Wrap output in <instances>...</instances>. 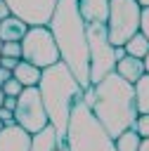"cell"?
I'll list each match as a JSON object with an SVG mask.
<instances>
[{
  "label": "cell",
  "mask_w": 149,
  "mask_h": 151,
  "mask_svg": "<svg viewBox=\"0 0 149 151\" xmlns=\"http://www.w3.org/2000/svg\"><path fill=\"white\" fill-rule=\"evenodd\" d=\"M78 9H80V17L85 19V24H90V21L106 24L109 0H78Z\"/></svg>",
  "instance_id": "7c38bea8"
},
{
  "label": "cell",
  "mask_w": 149,
  "mask_h": 151,
  "mask_svg": "<svg viewBox=\"0 0 149 151\" xmlns=\"http://www.w3.org/2000/svg\"><path fill=\"white\" fill-rule=\"evenodd\" d=\"M137 151H149V137H142V142H140V149Z\"/></svg>",
  "instance_id": "83f0119b"
},
{
  "label": "cell",
  "mask_w": 149,
  "mask_h": 151,
  "mask_svg": "<svg viewBox=\"0 0 149 151\" xmlns=\"http://www.w3.org/2000/svg\"><path fill=\"white\" fill-rule=\"evenodd\" d=\"M40 73H43V68H38L35 64H31V61H26V59H19V64L12 68V76H14L24 87H35V85L40 83Z\"/></svg>",
  "instance_id": "9a60e30c"
},
{
  "label": "cell",
  "mask_w": 149,
  "mask_h": 151,
  "mask_svg": "<svg viewBox=\"0 0 149 151\" xmlns=\"http://www.w3.org/2000/svg\"><path fill=\"white\" fill-rule=\"evenodd\" d=\"M140 142H142V137H140L132 127H128V130H123L118 137H114L116 151H137V149H140Z\"/></svg>",
  "instance_id": "e0dca14e"
},
{
  "label": "cell",
  "mask_w": 149,
  "mask_h": 151,
  "mask_svg": "<svg viewBox=\"0 0 149 151\" xmlns=\"http://www.w3.org/2000/svg\"><path fill=\"white\" fill-rule=\"evenodd\" d=\"M47 28L54 35L59 59L71 68V73L83 87H90L88 33H85V19L80 17V9H78V0H57L54 14Z\"/></svg>",
  "instance_id": "7a4b0ae2"
},
{
  "label": "cell",
  "mask_w": 149,
  "mask_h": 151,
  "mask_svg": "<svg viewBox=\"0 0 149 151\" xmlns=\"http://www.w3.org/2000/svg\"><path fill=\"white\" fill-rule=\"evenodd\" d=\"M21 59L35 64L38 68H47L59 61V50L47 26H28L21 38Z\"/></svg>",
  "instance_id": "52a82bcc"
},
{
  "label": "cell",
  "mask_w": 149,
  "mask_h": 151,
  "mask_svg": "<svg viewBox=\"0 0 149 151\" xmlns=\"http://www.w3.org/2000/svg\"><path fill=\"white\" fill-rule=\"evenodd\" d=\"M137 5L140 7H149V0H137Z\"/></svg>",
  "instance_id": "4dcf8cb0"
},
{
  "label": "cell",
  "mask_w": 149,
  "mask_h": 151,
  "mask_svg": "<svg viewBox=\"0 0 149 151\" xmlns=\"http://www.w3.org/2000/svg\"><path fill=\"white\" fill-rule=\"evenodd\" d=\"M31 149V132L21 125L12 123L0 130V151H28Z\"/></svg>",
  "instance_id": "30bf717a"
},
{
  "label": "cell",
  "mask_w": 149,
  "mask_h": 151,
  "mask_svg": "<svg viewBox=\"0 0 149 151\" xmlns=\"http://www.w3.org/2000/svg\"><path fill=\"white\" fill-rule=\"evenodd\" d=\"M57 151H69V146H66V144H64V142H61V144H59V146H57Z\"/></svg>",
  "instance_id": "1f68e13d"
},
{
  "label": "cell",
  "mask_w": 149,
  "mask_h": 151,
  "mask_svg": "<svg viewBox=\"0 0 149 151\" xmlns=\"http://www.w3.org/2000/svg\"><path fill=\"white\" fill-rule=\"evenodd\" d=\"M2 127H5V123H2V120H0V130H2Z\"/></svg>",
  "instance_id": "836d02e7"
},
{
  "label": "cell",
  "mask_w": 149,
  "mask_h": 151,
  "mask_svg": "<svg viewBox=\"0 0 149 151\" xmlns=\"http://www.w3.org/2000/svg\"><path fill=\"white\" fill-rule=\"evenodd\" d=\"M132 130L140 137H149V113H140L137 120H135V125H132Z\"/></svg>",
  "instance_id": "d6986e66"
},
{
  "label": "cell",
  "mask_w": 149,
  "mask_h": 151,
  "mask_svg": "<svg viewBox=\"0 0 149 151\" xmlns=\"http://www.w3.org/2000/svg\"><path fill=\"white\" fill-rule=\"evenodd\" d=\"M0 54H2V40H0Z\"/></svg>",
  "instance_id": "e575fe53"
},
{
  "label": "cell",
  "mask_w": 149,
  "mask_h": 151,
  "mask_svg": "<svg viewBox=\"0 0 149 151\" xmlns=\"http://www.w3.org/2000/svg\"><path fill=\"white\" fill-rule=\"evenodd\" d=\"M9 78H12V71H9V68H2V66H0V87H2V85H5V83H7Z\"/></svg>",
  "instance_id": "d4e9b609"
},
{
  "label": "cell",
  "mask_w": 149,
  "mask_h": 151,
  "mask_svg": "<svg viewBox=\"0 0 149 151\" xmlns=\"http://www.w3.org/2000/svg\"><path fill=\"white\" fill-rule=\"evenodd\" d=\"M116 73L123 78V80H128V83H137L142 76H144V61L142 59H137V57H130V54H125L123 59H118L116 61Z\"/></svg>",
  "instance_id": "4fadbf2b"
},
{
  "label": "cell",
  "mask_w": 149,
  "mask_h": 151,
  "mask_svg": "<svg viewBox=\"0 0 149 151\" xmlns=\"http://www.w3.org/2000/svg\"><path fill=\"white\" fill-rule=\"evenodd\" d=\"M0 57L21 59V42H2V54Z\"/></svg>",
  "instance_id": "44dd1931"
},
{
  "label": "cell",
  "mask_w": 149,
  "mask_h": 151,
  "mask_svg": "<svg viewBox=\"0 0 149 151\" xmlns=\"http://www.w3.org/2000/svg\"><path fill=\"white\" fill-rule=\"evenodd\" d=\"M61 139L57 137V130L52 125H45L40 132L31 134V149L28 151H57Z\"/></svg>",
  "instance_id": "5bb4252c"
},
{
  "label": "cell",
  "mask_w": 149,
  "mask_h": 151,
  "mask_svg": "<svg viewBox=\"0 0 149 151\" xmlns=\"http://www.w3.org/2000/svg\"><path fill=\"white\" fill-rule=\"evenodd\" d=\"M0 120H2L5 125H12V123H14V111H9V109L0 106Z\"/></svg>",
  "instance_id": "603a6c76"
},
{
  "label": "cell",
  "mask_w": 149,
  "mask_h": 151,
  "mask_svg": "<svg viewBox=\"0 0 149 151\" xmlns=\"http://www.w3.org/2000/svg\"><path fill=\"white\" fill-rule=\"evenodd\" d=\"M95 118L102 123V127L111 134L118 137L123 130L132 127L137 120V106H135V87L132 83L123 80L116 71L102 78L99 83L90 85L83 90L80 97Z\"/></svg>",
  "instance_id": "6da1fadb"
},
{
  "label": "cell",
  "mask_w": 149,
  "mask_h": 151,
  "mask_svg": "<svg viewBox=\"0 0 149 151\" xmlns=\"http://www.w3.org/2000/svg\"><path fill=\"white\" fill-rule=\"evenodd\" d=\"M9 14H12V12H9V7H7V2H5V0H0V21H2V19H7Z\"/></svg>",
  "instance_id": "484cf974"
},
{
  "label": "cell",
  "mask_w": 149,
  "mask_h": 151,
  "mask_svg": "<svg viewBox=\"0 0 149 151\" xmlns=\"http://www.w3.org/2000/svg\"><path fill=\"white\" fill-rule=\"evenodd\" d=\"M123 47H125V54L137 57V59H144V54L149 52V40H147V38L137 31V33H135V35H132V38H130Z\"/></svg>",
  "instance_id": "ac0fdd59"
},
{
  "label": "cell",
  "mask_w": 149,
  "mask_h": 151,
  "mask_svg": "<svg viewBox=\"0 0 149 151\" xmlns=\"http://www.w3.org/2000/svg\"><path fill=\"white\" fill-rule=\"evenodd\" d=\"M85 33H88V54H90V85H95L116 71V47L111 45L106 24L102 21L85 24Z\"/></svg>",
  "instance_id": "5b68a950"
},
{
  "label": "cell",
  "mask_w": 149,
  "mask_h": 151,
  "mask_svg": "<svg viewBox=\"0 0 149 151\" xmlns=\"http://www.w3.org/2000/svg\"><path fill=\"white\" fill-rule=\"evenodd\" d=\"M38 90H40V97H43L50 125L57 130V137L64 142L69 116H71V106L83 97L85 87L76 80V76L71 73V68L59 59L57 64L43 68Z\"/></svg>",
  "instance_id": "3957f363"
},
{
  "label": "cell",
  "mask_w": 149,
  "mask_h": 151,
  "mask_svg": "<svg viewBox=\"0 0 149 151\" xmlns=\"http://www.w3.org/2000/svg\"><path fill=\"white\" fill-rule=\"evenodd\" d=\"M140 33L149 40V7H142V14H140Z\"/></svg>",
  "instance_id": "7402d4cb"
},
{
  "label": "cell",
  "mask_w": 149,
  "mask_h": 151,
  "mask_svg": "<svg viewBox=\"0 0 149 151\" xmlns=\"http://www.w3.org/2000/svg\"><path fill=\"white\" fill-rule=\"evenodd\" d=\"M142 61H144V73H149V52L144 54V59H142Z\"/></svg>",
  "instance_id": "f546056e"
},
{
  "label": "cell",
  "mask_w": 149,
  "mask_h": 151,
  "mask_svg": "<svg viewBox=\"0 0 149 151\" xmlns=\"http://www.w3.org/2000/svg\"><path fill=\"white\" fill-rule=\"evenodd\" d=\"M5 2L9 12L21 21H26L28 26H47L57 7V0H5Z\"/></svg>",
  "instance_id": "9c48e42d"
},
{
  "label": "cell",
  "mask_w": 149,
  "mask_h": 151,
  "mask_svg": "<svg viewBox=\"0 0 149 151\" xmlns=\"http://www.w3.org/2000/svg\"><path fill=\"white\" fill-rule=\"evenodd\" d=\"M2 106H5V109H9V111H14V106H17V97H5Z\"/></svg>",
  "instance_id": "4316f807"
},
{
  "label": "cell",
  "mask_w": 149,
  "mask_h": 151,
  "mask_svg": "<svg viewBox=\"0 0 149 151\" xmlns=\"http://www.w3.org/2000/svg\"><path fill=\"white\" fill-rule=\"evenodd\" d=\"M14 123L21 125L31 134H35L45 125H50V118H47V111H45V104H43L38 85L35 87H24L19 92L17 106H14Z\"/></svg>",
  "instance_id": "ba28073f"
},
{
  "label": "cell",
  "mask_w": 149,
  "mask_h": 151,
  "mask_svg": "<svg viewBox=\"0 0 149 151\" xmlns=\"http://www.w3.org/2000/svg\"><path fill=\"white\" fill-rule=\"evenodd\" d=\"M2 101H5V92H2V87H0V106H2Z\"/></svg>",
  "instance_id": "d6a6232c"
},
{
  "label": "cell",
  "mask_w": 149,
  "mask_h": 151,
  "mask_svg": "<svg viewBox=\"0 0 149 151\" xmlns=\"http://www.w3.org/2000/svg\"><path fill=\"white\" fill-rule=\"evenodd\" d=\"M21 90H24V85H21V83H19L14 76H12V78H9V80L2 85V92H5V97H19V92H21Z\"/></svg>",
  "instance_id": "ffe728a7"
},
{
  "label": "cell",
  "mask_w": 149,
  "mask_h": 151,
  "mask_svg": "<svg viewBox=\"0 0 149 151\" xmlns=\"http://www.w3.org/2000/svg\"><path fill=\"white\" fill-rule=\"evenodd\" d=\"M26 31H28V24L21 21L19 17H14V14H9L7 19L0 21V40L2 42H21Z\"/></svg>",
  "instance_id": "8fae6325"
},
{
  "label": "cell",
  "mask_w": 149,
  "mask_h": 151,
  "mask_svg": "<svg viewBox=\"0 0 149 151\" xmlns=\"http://www.w3.org/2000/svg\"><path fill=\"white\" fill-rule=\"evenodd\" d=\"M140 14L142 7L137 0H109L106 33L114 47H123L140 31Z\"/></svg>",
  "instance_id": "8992f818"
},
{
  "label": "cell",
  "mask_w": 149,
  "mask_h": 151,
  "mask_svg": "<svg viewBox=\"0 0 149 151\" xmlns=\"http://www.w3.org/2000/svg\"><path fill=\"white\" fill-rule=\"evenodd\" d=\"M125 57V47H116V61Z\"/></svg>",
  "instance_id": "f1b7e54d"
},
{
  "label": "cell",
  "mask_w": 149,
  "mask_h": 151,
  "mask_svg": "<svg viewBox=\"0 0 149 151\" xmlns=\"http://www.w3.org/2000/svg\"><path fill=\"white\" fill-rule=\"evenodd\" d=\"M64 144L69 146V151H116L114 137L102 127V123L83 99L71 106Z\"/></svg>",
  "instance_id": "277c9868"
},
{
  "label": "cell",
  "mask_w": 149,
  "mask_h": 151,
  "mask_svg": "<svg viewBox=\"0 0 149 151\" xmlns=\"http://www.w3.org/2000/svg\"><path fill=\"white\" fill-rule=\"evenodd\" d=\"M132 87H135V106H137V113H149V73H144Z\"/></svg>",
  "instance_id": "2e32d148"
},
{
  "label": "cell",
  "mask_w": 149,
  "mask_h": 151,
  "mask_svg": "<svg viewBox=\"0 0 149 151\" xmlns=\"http://www.w3.org/2000/svg\"><path fill=\"white\" fill-rule=\"evenodd\" d=\"M17 64H19V59H12V57H0V66H2V68H9V71H12Z\"/></svg>",
  "instance_id": "cb8c5ba5"
}]
</instances>
